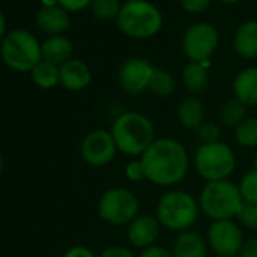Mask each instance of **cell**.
<instances>
[{
  "label": "cell",
  "mask_w": 257,
  "mask_h": 257,
  "mask_svg": "<svg viewBox=\"0 0 257 257\" xmlns=\"http://www.w3.org/2000/svg\"><path fill=\"white\" fill-rule=\"evenodd\" d=\"M156 218L159 224L171 231H186L197 222L200 215L198 200L188 191L171 189L165 192L156 204Z\"/></svg>",
  "instance_id": "3957f363"
},
{
  "label": "cell",
  "mask_w": 257,
  "mask_h": 257,
  "mask_svg": "<svg viewBox=\"0 0 257 257\" xmlns=\"http://www.w3.org/2000/svg\"><path fill=\"white\" fill-rule=\"evenodd\" d=\"M182 80L188 91L191 92H201L209 85V71L204 64L200 62H189L182 71Z\"/></svg>",
  "instance_id": "44dd1931"
},
{
  "label": "cell",
  "mask_w": 257,
  "mask_h": 257,
  "mask_svg": "<svg viewBox=\"0 0 257 257\" xmlns=\"http://www.w3.org/2000/svg\"><path fill=\"white\" fill-rule=\"evenodd\" d=\"M4 62L14 71H32L34 67L43 61L41 44L25 29L11 31L0 47Z\"/></svg>",
  "instance_id": "52a82bcc"
},
{
  "label": "cell",
  "mask_w": 257,
  "mask_h": 257,
  "mask_svg": "<svg viewBox=\"0 0 257 257\" xmlns=\"http://www.w3.org/2000/svg\"><path fill=\"white\" fill-rule=\"evenodd\" d=\"M161 224L156 215H138L127 225V240L132 246L146 249L156 245L161 234Z\"/></svg>",
  "instance_id": "4fadbf2b"
},
{
  "label": "cell",
  "mask_w": 257,
  "mask_h": 257,
  "mask_svg": "<svg viewBox=\"0 0 257 257\" xmlns=\"http://www.w3.org/2000/svg\"><path fill=\"white\" fill-rule=\"evenodd\" d=\"M2 170H4V158L0 155V174H2Z\"/></svg>",
  "instance_id": "74e56055"
},
{
  "label": "cell",
  "mask_w": 257,
  "mask_h": 257,
  "mask_svg": "<svg viewBox=\"0 0 257 257\" xmlns=\"http://www.w3.org/2000/svg\"><path fill=\"white\" fill-rule=\"evenodd\" d=\"M92 14L98 20H112L116 19L121 11L119 0H92L91 2Z\"/></svg>",
  "instance_id": "484cf974"
},
{
  "label": "cell",
  "mask_w": 257,
  "mask_h": 257,
  "mask_svg": "<svg viewBox=\"0 0 257 257\" xmlns=\"http://www.w3.org/2000/svg\"><path fill=\"white\" fill-rule=\"evenodd\" d=\"M37 25L50 37L61 35L70 28V17L62 7H43L37 14Z\"/></svg>",
  "instance_id": "2e32d148"
},
{
  "label": "cell",
  "mask_w": 257,
  "mask_h": 257,
  "mask_svg": "<svg viewBox=\"0 0 257 257\" xmlns=\"http://www.w3.org/2000/svg\"><path fill=\"white\" fill-rule=\"evenodd\" d=\"M237 257H257V236L245 239Z\"/></svg>",
  "instance_id": "836d02e7"
},
{
  "label": "cell",
  "mask_w": 257,
  "mask_h": 257,
  "mask_svg": "<svg viewBox=\"0 0 257 257\" xmlns=\"http://www.w3.org/2000/svg\"><path fill=\"white\" fill-rule=\"evenodd\" d=\"M221 2H224V4H236V2H239V0H221Z\"/></svg>",
  "instance_id": "ab89813d"
},
{
  "label": "cell",
  "mask_w": 257,
  "mask_h": 257,
  "mask_svg": "<svg viewBox=\"0 0 257 257\" xmlns=\"http://www.w3.org/2000/svg\"><path fill=\"white\" fill-rule=\"evenodd\" d=\"M197 138L200 144H212L221 141V127L213 122V121H204L198 128H197Z\"/></svg>",
  "instance_id": "83f0119b"
},
{
  "label": "cell",
  "mask_w": 257,
  "mask_h": 257,
  "mask_svg": "<svg viewBox=\"0 0 257 257\" xmlns=\"http://www.w3.org/2000/svg\"><path fill=\"white\" fill-rule=\"evenodd\" d=\"M98 215L110 225H128L140 215V200L127 188H110L98 200Z\"/></svg>",
  "instance_id": "ba28073f"
},
{
  "label": "cell",
  "mask_w": 257,
  "mask_h": 257,
  "mask_svg": "<svg viewBox=\"0 0 257 257\" xmlns=\"http://www.w3.org/2000/svg\"><path fill=\"white\" fill-rule=\"evenodd\" d=\"M234 141L243 149L257 147V116H246L234 128Z\"/></svg>",
  "instance_id": "cb8c5ba5"
},
{
  "label": "cell",
  "mask_w": 257,
  "mask_h": 257,
  "mask_svg": "<svg viewBox=\"0 0 257 257\" xmlns=\"http://www.w3.org/2000/svg\"><path fill=\"white\" fill-rule=\"evenodd\" d=\"M218 41V32L212 25L197 23L185 32L182 40V49L191 62L204 64L215 53Z\"/></svg>",
  "instance_id": "9c48e42d"
},
{
  "label": "cell",
  "mask_w": 257,
  "mask_h": 257,
  "mask_svg": "<svg viewBox=\"0 0 257 257\" xmlns=\"http://www.w3.org/2000/svg\"><path fill=\"white\" fill-rule=\"evenodd\" d=\"M140 159L146 171V180L158 186H174L180 183L189 170L188 152L174 138H156Z\"/></svg>",
  "instance_id": "6da1fadb"
},
{
  "label": "cell",
  "mask_w": 257,
  "mask_h": 257,
  "mask_svg": "<svg viewBox=\"0 0 257 257\" xmlns=\"http://www.w3.org/2000/svg\"><path fill=\"white\" fill-rule=\"evenodd\" d=\"M118 149L110 135V131L95 128L88 132L80 143V156L82 159L95 168L110 164L116 155Z\"/></svg>",
  "instance_id": "8fae6325"
},
{
  "label": "cell",
  "mask_w": 257,
  "mask_h": 257,
  "mask_svg": "<svg viewBox=\"0 0 257 257\" xmlns=\"http://www.w3.org/2000/svg\"><path fill=\"white\" fill-rule=\"evenodd\" d=\"M62 257H97L92 249L85 245H74L64 252Z\"/></svg>",
  "instance_id": "d590c367"
},
{
  "label": "cell",
  "mask_w": 257,
  "mask_h": 257,
  "mask_svg": "<svg viewBox=\"0 0 257 257\" xmlns=\"http://www.w3.org/2000/svg\"><path fill=\"white\" fill-rule=\"evenodd\" d=\"M125 177L132 182H143L146 180V171H144V167H143V162L141 159H134L131 161L127 165H125Z\"/></svg>",
  "instance_id": "f546056e"
},
{
  "label": "cell",
  "mask_w": 257,
  "mask_h": 257,
  "mask_svg": "<svg viewBox=\"0 0 257 257\" xmlns=\"http://www.w3.org/2000/svg\"><path fill=\"white\" fill-rule=\"evenodd\" d=\"M212 0H182V7L185 11L191 14H198L203 13L209 8Z\"/></svg>",
  "instance_id": "1f68e13d"
},
{
  "label": "cell",
  "mask_w": 257,
  "mask_h": 257,
  "mask_svg": "<svg viewBox=\"0 0 257 257\" xmlns=\"http://www.w3.org/2000/svg\"><path fill=\"white\" fill-rule=\"evenodd\" d=\"M98 257H138V255H135V252L131 248H127L124 245H110L104 248Z\"/></svg>",
  "instance_id": "4dcf8cb0"
},
{
  "label": "cell",
  "mask_w": 257,
  "mask_h": 257,
  "mask_svg": "<svg viewBox=\"0 0 257 257\" xmlns=\"http://www.w3.org/2000/svg\"><path fill=\"white\" fill-rule=\"evenodd\" d=\"M206 240L216 255H237L245 242L239 224L233 219L212 221Z\"/></svg>",
  "instance_id": "30bf717a"
},
{
  "label": "cell",
  "mask_w": 257,
  "mask_h": 257,
  "mask_svg": "<svg viewBox=\"0 0 257 257\" xmlns=\"http://www.w3.org/2000/svg\"><path fill=\"white\" fill-rule=\"evenodd\" d=\"M116 25L132 38H150L162 28V14L147 0H128L121 7Z\"/></svg>",
  "instance_id": "5b68a950"
},
{
  "label": "cell",
  "mask_w": 257,
  "mask_h": 257,
  "mask_svg": "<svg viewBox=\"0 0 257 257\" xmlns=\"http://www.w3.org/2000/svg\"><path fill=\"white\" fill-rule=\"evenodd\" d=\"M243 200L237 183L227 180L206 182L200 195V210L212 221L233 219L237 216Z\"/></svg>",
  "instance_id": "277c9868"
},
{
  "label": "cell",
  "mask_w": 257,
  "mask_h": 257,
  "mask_svg": "<svg viewBox=\"0 0 257 257\" xmlns=\"http://www.w3.org/2000/svg\"><path fill=\"white\" fill-rule=\"evenodd\" d=\"M236 218L242 227L248 230H257V203L243 201Z\"/></svg>",
  "instance_id": "f1b7e54d"
},
{
  "label": "cell",
  "mask_w": 257,
  "mask_h": 257,
  "mask_svg": "<svg viewBox=\"0 0 257 257\" xmlns=\"http://www.w3.org/2000/svg\"><path fill=\"white\" fill-rule=\"evenodd\" d=\"M177 119L182 127L188 131H197V128L206 121V107L204 103L195 95L186 97L180 101L177 107Z\"/></svg>",
  "instance_id": "d6986e66"
},
{
  "label": "cell",
  "mask_w": 257,
  "mask_h": 257,
  "mask_svg": "<svg viewBox=\"0 0 257 257\" xmlns=\"http://www.w3.org/2000/svg\"><path fill=\"white\" fill-rule=\"evenodd\" d=\"M138 257H174V255H173L171 249L156 243V245H152V246L143 249Z\"/></svg>",
  "instance_id": "d6a6232c"
},
{
  "label": "cell",
  "mask_w": 257,
  "mask_h": 257,
  "mask_svg": "<svg viewBox=\"0 0 257 257\" xmlns=\"http://www.w3.org/2000/svg\"><path fill=\"white\" fill-rule=\"evenodd\" d=\"M5 29H7V22H5V17L4 14L0 13V38L5 35Z\"/></svg>",
  "instance_id": "8d00e7d4"
},
{
  "label": "cell",
  "mask_w": 257,
  "mask_h": 257,
  "mask_svg": "<svg viewBox=\"0 0 257 257\" xmlns=\"http://www.w3.org/2000/svg\"><path fill=\"white\" fill-rule=\"evenodd\" d=\"M215 257H237V255H215Z\"/></svg>",
  "instance_id": "60d3db41"
},
{
  "label": "cell",
  "mask_w": 257,
  "mask_h": 257,
  "mask_svg": "<svg viewBox=\"0 0 257 257\" xmlns=\"http://www.w3.org/2000/svg\"><path fill=\"white\" fill-rule=\"evenodd\" d=\"M59 83L68 91H82L91 83V71L80 59H70L59 67Z\"/></svg>",
  "instance_id": "5bb4252c"
},
{
  "label": "cell",
  "mask_w": 257,
  "mask_h": 257,
  "mask_svg": "<svg viewBox=\"0 0 257 257\" xmlns=\"http://www.w3.org/2000/svg\"><path fill=\"white\" fill-rule=\"evenodd\" d=\"M242 200L245 203H257V171L248 170L237 183Z\"/></svg>",
  "instance_id": "4316f807"
},
{
  "label": "cell",
  "mask_w": 257,
  "mask_h": 257,
  "mask_svg": "<svg viewBox=\"0 0 257 257\" xmlns=\"http://www.w3.org/2000/svg\"><path fill=\"white\" fill-rule=\"evenodd\" d=\"M218 118H219V124L236 128L246 118V106L240 103L237 98H231L221 106L218 112Z\"/></svg>",
  "instance_id": "7402d4cb"
},
{
  "label": "cell",
  "mask_w": 257,
  "mask_h": 257,
  "mask_svg": "<svg viewBox=\"0 0 257 257\" xmlns=\"http://www.w3.org/2000/svg\"><path fill=\"white\" fill-rule=\"evenodd\" d=\"M92 0H58V5L62 7L65 11H82Z\"/></svg>",
  "instance_id": "e575fe53"
},
{
  "label": "cell",
  "mask_w": 257,
  "mask_h": 257,
  "mask_svg": "<svg viewBox=\"0 0 257 257\" xmlns=\"http://www.w3.org/2000/svg\"><path fill=\"white\" fill-rule=\"evenodd\" d=\"M153 73L155 67L147 59L132 58L121 65L118 71V82L125 92L141 94L149 89Z\"/></svg>",
  "instance_id": "7c38bea8"
},
{
  "label": "cell",
  "mask_w": 257,
  "mask_h": 257,
  "mask_svg": "<svg viewBox=\"0 0 257 257\" xmlns=\"http://www.w3.org/2000/svg\"><path fill=\"white\" fill-rule=\"evenodd\" d=\"M233 94L246 107L257 104V67H248L237 73L233 80Z\"/></svg>",
  "instance_id": "e0dca14e"
},
{
  "label": "cell",
  "mask_w": 257,
  "mask_h": 257,
  "mask_svg": "<svg viewBox=\"0 0 257 257\" xmlns=\"http://www.w3.org/2000/svg\"><path fill=\"white\" fill-rule=\"evenodd\" d=\"M252 170L257 171V155H255V158H254V161H252Z\"/></svg>",
  "instance_id": "f35d334b"
},
{
  "label": "cell",
  "mask_w": 257,
  "mask_h": 257,
  "mask_svg": "<svg viewBox=\"0 0 257 257\" xmlns=\"http://www.w3.org/2000/svg\"><path fill=\"white\" fill-rule=\"evenodd\" d=\"M110 135L118 152L127 156H143V153L155 143L156 128L153 121L137 110L119 113L110 127Z\"/></svg>",
  "instance_id": "7a4b0ae2"
},
{
  "label": "cell",
  "mask_w": 257,
  "mask_h": 257,
  "mask_svg": "<svg viewBox=\"0 0 257 257\" xmlns=\"http://www.w3.org/2000/svg\"><path fill=\"white\" fill-rule=\"evenodd\" d=\"M207 240L194 230H186L177 234L173 243L174 257H207Z\"/></svg>",
  "instance_id": "9a60e30c"
},
{
  "label": "cell",
  "mask_w": 257,
  "mask_h": 257,
  "mask_svg": "<svg viewBox=\"0 0 257 257\" xmlns=\"http://www.w3.org/2000/svg\"><path fill=\"white\" fill-rule=\"evenodd\" d=\"M31 74L34 83L43 89H50L59 83V67L46 61L38 62L31 71Z\"/></svg>",
  "instance_id": "603a6c76"
},
{
  "label": "cell",
  "mask_w": 257,
  "mask_h": 257,
  "mask_svg": "<svg viewBox=\"0 0 257 257\" xmlns=\"http://www.w3.org/2000/svg\"><path fill=\"white\" fill-rule=\"evenodd\" d=\"M233 46L240 56L246 59L257 58V22L251 20L243 23L236 31Z\"/></svg>",
  "instance_id": "ffe728a7"
},
{
  "label": "cell",
  "mask_w": 257,
  "mask_h": 257,
  "mask_svg": "<svg viewBox=\"0 0 257 257\" xmlns=\"http://www.w3.org/2000/svg\"><path fill=\"white\" fill-rule=\"evenodd\" d=\"M194 165L206 182L227 180L236 168V156L231 147L222 141L200 144L194 155Z\"/></svg>",
  "instance_id": "8992f818"
},
{
  "label": "cell",
  "mask_w": 257,
  "mask_h": 257,
  "mask_svg": "<svg viewBox=\"0 0 257 257\" xmlns=\"http://www.w3.org/2000/svg\"><path fill=\"white\" fill-rule=\"evenodd\" d=\"M149 89L161 98L170 97L176 91V79L170 71L164 68H155Z\"/></svg>",
  "instance_id": "d4e9b609"
},
{
  "label": "cell",
  "mask_w": 257,
  "mask_h": 257,
  "mask_svg": "<svg viewBox=\"0 0 257 257\" xmlns=\"http://www.w3.org/2000/svg\"><path fill=\"white\" fill-rule=\"evenodd\" d=\"M41 55L43 61L50 62L56 67L64 65L70 59H73V44L68 38L62 35H53L49 37L41 44Z\"/></svg>",
  "instance_id": "ac0fdd59"
}]
</instances>
